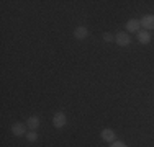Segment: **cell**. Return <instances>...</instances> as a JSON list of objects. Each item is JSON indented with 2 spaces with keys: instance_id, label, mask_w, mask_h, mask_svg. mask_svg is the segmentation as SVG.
<instances>
[{
  "instance_id": "obj_1",
  "label": "cell",
  "mask_w": 154,
  "mask_h": 147,
  "mask_svg": "<svg viewBox=\"0 0 154 147\" xmlns=\"http://www.w3.org/2000/svg\"><path fill=\"white\" fill-rule=\"evenodd\" d=\"M66 123H67V118H66V115L62 111H57L56 115L53 116V126L57 128V129H61V128L66 126Z\"/></svg>"
},
{
  "instance_id": "obj_2",
  "label": "cell",
  "mask_w": 154,
  "mask_h": 147,
  "mask_svg": "<svg viewBox=\"0 0 154 147\" xmlns=\"http://www.w3.org/2000/svg\"><path fill=\"white\" fill-rule=\"evenodd\" d=\"M115 43L118 44V46H122V47H126V46H130L131 44V38H130V34L128 33H118V34L115 36Z\"/></svg>"
},
{
  "instance_id": "obj_3",
  "label": "cell",
  "mask_w": 154,
  "mask_h": 147,
  "mask_svg": "<svg viewBox=\"0 0 154 147\" xmlns=\"http://www.w3.org/2000/svg\"><path fill=\"white\" fill-rule=\"evenodd\" d=\"M10 131H12V134H13V136H17V137L26 136V126H25L23 123H15V124H12Z\"/></svg>"
},
{
  "instance_id": "obj_4",
  "label": "cell",
  "mask_w": 154,
  "mask_h": 147,
  "mask_svg": "<svg viewBox=\"0 0 154 147\" xmlns=\"http://www.w3.org/2000/svg\"><path fill=\"white\" fill-rule=\"evenodd\" d=\"M126 29L128 33H139V29H141V20H136V18H133V20H128L126 21Z\"/></svg>"
},
{
  "instance_id": "obj_5",
  "label": "cell",
  "mask_w": 154,
  "mask_h": 147,
  "mask_svg": "<svg viewBox=\"0 0 154 147\" xmlns=\"http://www.w3.org/2000/svg\"><path fill=\"white\" fill-rule=\"evenodd\" d=\"M102 139H103L105 142H115L116 141V134L113 129H110V128H105V129H102Z\"/></svg>"
},
{
  "instance_id": "obj_6",
  "label": "cell",
  "mask_w": 154,
  "mask_h": 147,
  "mask_svg": "<svg viewBox=\"0 0 154 147\" xmlns=\"http://www.w3.org/2000/svg\"><path fill=\"white\" fill-rule=\"evenodd\" d=\"M141 26L149 31V29H154V15H144L141 18Z\"/></svg>"
},
{
  "instance_id": "obj_7",
  "label": "cell",
  "mask_w": 154,
  "mask_h": 147,
  "mask_svg": "<svg viewBox=\"0 0 154 147\" xmlns=\"http://www.w3.org/2000/svg\"><path fill=\"white\" fill-rule=\"evenodd\" d=\"M87 36H89V28L85 26H79L74 29V38L79 39V41H82V39H85Z\"/></svg>"
},
{
  "instance_id": "obj_8",
  "label": "cell",
  "mask_w": 154,
  "mask_h": 147,
  "mask_svg": "<svg viewBox=\"0 0 154 147\" xmlns=\"http://www.w3.org/2000/svg\"><path fill=\"white\" fill-rule=\"evenodd\" d=\"M136 36H138V41L141 43V44H148L149 41H151V33L146 31V29H141Z\"/></svg>"
},
{
  "instance_id": "obj_9",
  "label": "cell",
  "mask_w": 154,
  "mask_h": 147,
  "mask_svg": "<svg viewBox=\"0 0 154 147\" xmlns=\"http://www.w3.org/2000/svg\"><path fill=\"white\" fill-rule=\"evenodd\" d=\"M26 126L30 128L31 131H36L39 128V118L38 116H30L28 121H26Z\"/></svg>"
},
{
  "instance_id": "obj_10",
  "label": "cell",
  "mask_w": 154,
  "mask_h": 147,
  "mask_svg": "<svg viewBox=\"0 0 154 147\" xmlns=\"http://www.w3.org/2000/svg\"><path fill=\"white\" fill-rule=\"evenodd\" d=\"M26 141L28 142H36V139H38V134H36V131H30V132H26Z\"/></svg>"
},
{
  "instance_id": "obj_11",
  "label": "cell",
  "mask_w": 154,
  "mask_h": 147,
  "mask_svg": "<svg viewBox=\"0 0 154 147\" xmlns=\"http://www.w3.org/2000/svg\"><path fill=\"white\" fill-rule=\"evenodd\" d=\"M103 41L105 43H115V36H113L112 33H105V34H103Z\"/></svg>"
},
{
  "instance_id": "obj_12",
  "label": "cell",
  "mask_w": 154,
  "mask_h": 147,
  "mask_svg": "<svg viewBox=\"0 0 154 147\" xmlns=\"http://www.w3.org/2000/svg\"><path fill=\"white\" fill-rule=\"evenodd\" d=\"M110 147H128L125 142H122V141H115V142H112L110 144Z\"/></svg>"
}]
</instances>
